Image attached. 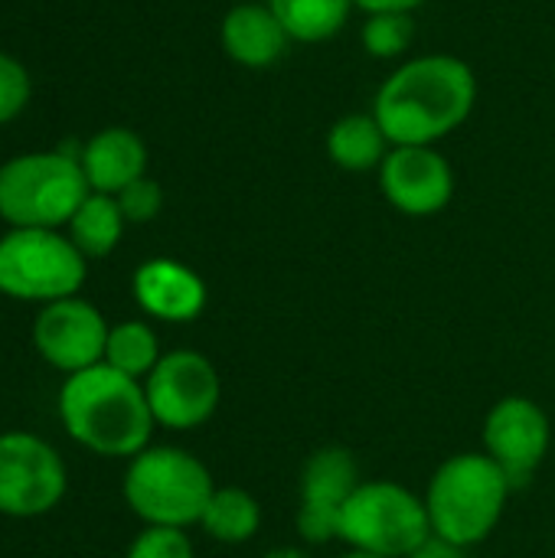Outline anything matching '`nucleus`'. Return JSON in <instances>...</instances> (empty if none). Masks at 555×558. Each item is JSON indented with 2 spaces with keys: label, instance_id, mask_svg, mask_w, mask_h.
I'll use <instances>...</instances> for the list:
<instances>
[{
  "label": "nucleus",
  "instance_id": "obj_1",
  "mask_svg": "<svg viewBox=\"0 0 555 558\" xmlns=\"http://www.w3.org/2000/svg\"><path fill=\"white\" fill-rule=\"evenodd\" d=\"M478 101L474 69L445 52L402 62L376 92L373 118L393 147H435L458 131Z\"/></svg>",
  "mask_w": 555,
  "mask_h": 558
},
{
  "label": "nucleus",
  "instance_id": "obj_2",
  "mask_svg": "<svg viewBox=\"0 0 555 558\" xmlns=\"http://www.w3.org/2000/svg\"><path fill=\"white\" fill-rule=\"evenodd\" d=\"M59 418L82 448L101 458H137L157 425L144 386L108 363L65 376Z\"/></svg>",
  "mask_w": 555,
  "mask_h": 558
},
{
  "label": "nucleus",
  "instance_id": "obj_3",
  "mask_svg": "<svg viewBox=\"0 0 555 558\" xmlns=\"http://www.w3.org/2000/svg\"><path fill=\"white\" fill-rule=\"evenodd\" d=\"M510 477L487 454H458L445 461L429 484V520L432 533L455 543L474 546L494 533L510 497Z\"/></svg>",
  "mask_w": 555,
  "mask_h": 558
},
{
  "label": "nucleus",
  "instance_id": "obj_4",
  "mask_svg": "<svg viewBox=\"0 0 555 558\" xmlns=\"http://www.w3.org/2000/svg\"><path fill=\"white\" fill-rule=\"evenodd\" d=\"M92 193L75 154H23L0 167V219L10 229H59Z\"/></svg>",
  "mask_w": 555,
  "mask_h": 558
},
{
  "label": "nucleus",
  "instance_id": "obj_5",
  "mask_svg": "<svg viewBox=\"0 0 555 558\" xmlns=\"http://www.w3.org/2000/svg\"><path fill=\"white\" fill-rule=\"evenodd\" d=\"M213 494L206 464L180 448H144L124 474V500L147 526L186 530L203 520Z\"/></svg>",
  "mask_w": 555,
  "mask_h": 558
},
{
  "label": "nucleus",
  "instance_id": "obj_6",
  "mask_svg": "<svg viewBox=\"0 0 555 558\" xmlns=\"http://www.w3.org/2000/svg\"><path fill=\"white\" fill-rule=\"evenodd\" d=\"M432 536L425 500L393 481H366L353 490L340 513L337 539L350 543L353 553L386 558L412 556Z\"/></svg>",
  "mask_w": 555,
  "mask_h": 558
},
{
  "label": "nucleus",
  "instance_id": "obj_7",
  "mask_svg": "<svg viewBox=\"0 0 555 558\" xmlns=\"http://www.w3.org/2000/svg\"><path fill=\"white\" fill-rule=\"evenodd\" d=\"M85 255L56 229H10L0 239V294L33 304L75 298Z\"/></svg>",
  "mask_w": 555,
  "mask_h": 558
},
{
  "label": "nucleus",
  "instance_id": "obj_8",
  "mask_svg": "<svg viewBox=\"0 0 555 558\" xmlns=\"http://www.w3.org/2000/svg\"><path fill=\"white\" fill-rule=\"evenodd\" d=\"M69 477L59 451L26 432L0 435V513L33 520L59 507Z\"/></svg>",
  "mask_w": 555,
  "mask_h": 558
},
{
  "label": "nucleus",
  "instance_id": "obj_9",
  "mask_svg": "<svg viewBox=\"0 0 555 558\" xmlns=\"http://www.w3.org/2000/svg\"><path fill=\"white\" fill-rule=\"evenodd\" d=\"M154 422L173 432L200 428L219 405V373L196 350L164 353L144 383Z\"/></svg>",
  "mask_w": 555,
  "mask_h": 558
},
{
  "label": "nucleus",
  "instance_id": "obj_10",
  "mask_svg": "<svg viewBox=\"0 0 555 558\" xmlns=\"http://www.w3.org/2000/svg\"><path fill=\"white\" fill-rule=\"evenodd\" d=\"M108 330L111 327L105 324L95 304L82 298H62V301L43 304V311L36 314L33 347L49 366L72 376V373L105 363Z\"/></svg>",
  "mask_w": 555,
  "mask_h": 558
},
{
  "label": "nucleus",
  "instance_id": "obj_11",
  "mask_svg": "<svg viewBox=\"0 0 555 558\" xmlns=\"http://www.w3.org/2000/svg\"><path fill=\"white\" fill-rule=\"evenodd\" d=\"M379 186L393 209L435 216L455 196V170L435 147H393L379 167Z\"/></svg>",
  "mask_w": 555,
  "mask_h": 558
},
{
  "label": "nucleus",
  "instance_id": "obj_12",
  "mask_svg": "<svg viewBox=\"0 0 555 558\" xmlns=\"http://www.w3.org/2000/svg\"><path fill=\"white\" fill-rule=\"evenodd\" d=\"M360 487L357 461L347 448H321L307 458L301 474L298 530L307 543L337 539L340 513Z\"/></svg>",
  "mask_w": 555,
  "mask_h": 558
},
{
  "label": "nucleus",
  "instance_id": "obj_13",
  "mask_svg": "<svg viewBox=\"0 0 555 558\" xmlns=\"http://www.w3.org/2000/svg\"><path fill=\"white\" fill-rule=\"evenodd\" d=\"M484 448L487 458L504 468L514 487L530 481V474L543 464L550 451L546 412L523 396L500 399L484 422Z\"/></svg>",
  "mask_w": 555,
  "mask_h": 558
},
{
  "label": "nucleus",
  "instance_id": "obj_14",
  "mask_svg": "<svg viewBox=\"0 0 555 558\" xmlns=\"http://www.w3.org/2000/svg\"><path fill=\"white\" fill-rule=\"evenodd\" d=\"M134 298L150 317L186 324L206 307V284L193 268L173 258H150L134 271Z\"/></svg>",
  "mask_w": 555,
  "mask_h": 558
},
{
  "label": "nucleus",
  "instance_id": "obj_15",
  "mask_svg": "<svg viewBox=\"0 0 555 558\" xmlns=\"http://www.w3.org/2000/svg\"><path fill=\"white\" fill-rule=\"evenodd\" d=\"M82 173L92 193L118 196L128 183L147 177V147L128 128H105L79 150Z\"/></svg>",
  "mask_w": 555,
  "mask_h": 558
},
{
  "label": "nucleus",
  "instance_id": "obj_16",
  "mask_svg": "<svg viewBox=\"0 0 555 558\" xmlns=\"http://www.w3.org/2000/svg\"><path fill=\"white\" fill-rule=\"evenodd\" d=\"M288 43L291 36L268 3H239L222 20V49L232 62L245 69L275 65L285 56Z\"/></svg>",
  "mask_w": 555,
  "mask_h": 558
},
{
  "label": "nucleus",
  "instance_id": "obj_17",
  "mask_svg": "<svg viewBox=\"0 0 555 558\" xmlns=\"http://www.w3.org/2000/svg\"><path fill=\"white\" fill-rule=\"evenodd\" d=\"M393 150L386 131L379 128V121L370 114H343L330 124L327 131V157L350 173H363V170H379L386 154Z\"/></svg>",
  "mask_w": 555,
  "mask_h": 558
},
{
  "label": "nucleus",
  "instance_id": "obj_18",
  "mask_svg": "<svg viewBox=\"0 0 555 558\" xmlns=\"http://www.w3.org/2000/svg\"><path fill=\"white\" fill-rule=\"evenodd\" d=\"M124 213L114 196L88 193L85 203L69 219V239L85 258H105L124 235Z\"/></svg>",
  "mask_w": 555,
  "mask_h": 558
},
{
  "label": "nucleus",
  "instance_id": "obj_19",
  "mask_svg": "<svg viewBox=\"0 0 555 558\" xmlns=\"http://www.w3.org/2000/svg\"><path fill=\"white\" fill-rule=\"evenodd\" d=\"M294 43H327L353 10V0H265Z\"/></svg>",
  "mask_w": 555,
  "mask_h": 558
},
{
  "label": "nucleus",
  "instance_id": "obj_20",
  "mask_svg": "<svg viewBox=\"0 0 555 558\" xmlns=\"http://www.w3.org/2000/svg\"><path fill=\"white\" fill-rule=\"evenodd\" d=\"M262 510L252 494L239 487H222L209 497L200 526L219 543H249L258 533Z\"/></svg>",
  "mask_w": 555,
  "mask_h": 558
},
{
  "label": "nucleus",
  "instance_id": "obj_21",
  "mask_svg": "<svg viewBox=\"0 0 555 558\" xmlns=\"http://www.w3.org/2000/svg\"><path fill=\"white\" fill-rule=\"evenodd\" d=\"M105 363L131 379L150 376L154 366L160 363V343L157 333L141 324V320H124L118 327L108 330V343H105Z\"/></svg>",
  "mask_w": 555,
  "mask_h": 558
},
{
  "label": "nucleus",
  "instance_id": "obj_22",
  "mask_svg": "<svg viewBox=\"0 0 555 558\" xmlns=\"http://www.w3.org/2000/svg\"><path fill=\"white\" fill-rule=\"evenodd\" d=\"M360 39H363V49L373 59H399L415 43V16L406 13V10L366 13Z\"/></svg>",
  "mask_w": 555,
  "mask_h": 558
},
{
  "label": "nucleus",
  "instance_id": "obj_23",
  "mask_svg": "<svg viewBox=\"0 0 555 558\" xmlns=\"http://www.w3.org/2000/svg\"><path fill=\"white\" fill-rule=\"evenodd\" d=\"M128 558H193V543L177 526H147L131 543Z\"/></svg>",
  "mask_w": 555,
  "mask_h": 558
},
{
  "label": "nucleus",
  "instance_id": "obj_24",
  "mask_svg": "<svg viewBox=\"0 0 555 558\" xmlns=\"http://www.w3.org/2000/svg\"><path fill=\"white\" fill-rule=\"evenodd\" d=\"M29 92L33 88H29V75H26L23 62L0 52V124L13 121L26 108Z\"/></svg>",
  "mask_w": 555,
  "mask_h": 558
},
{
  "label": "nucleus",
  "instance_id": "obj_25",
  "mask_svg": "<svg viewBox=\"0 0 555 558\" xmlns=\"http://www.w3.org/2000/svg\"><path fill=\"white\" fill-rule=\"evenodd\" d=\"M114 199H118L128 222H150L164 209V190L150 177H141V180L128 183Z\"/></svg>",
  "mask_w": 555,
  "mask_h": 558
},
{
  "label": "nucleus",
  "instance_id": "obj_26",
  "mask_svg": "<svg viewBox=\"0 0 555 558\" xmlns=\"http://www.w3.org/2000/svg\"><path fill=\"white\" fill-rule=\"evenodd\" d=\"M406 558H464V546H455V543H448V539L432 533L412 556Z\"/></svg>",
  "mask_w": 555,
  "mask_h": 558
},
{
  "label": "nucleus",
  "instance_id": "obj_27",
  "mask_svg": "<svg viewBox=\"0 0 555 558\" xmlns=\"http://www.w3.org/2000/svg\"><path fill=\"white\" fill-rule=\"evenodd\" d=\"M425 0H353V7L366 10V13H386V10H406L415 13V7H422Z\"/></svg>",
  "mask_w": 555,
  "mask_h": 558
},
{
  "label": "nucleus",
  "instance_id": "obj_28",
  "mask_svg": "<svg viewBox=\"0 0 555 558\" xmlns=\"http://www.w3.org/2000/svg\"><path fill=\"white\" fill-rule=\"evenodd\" d=\"M343 558H386V556H373V553H350V556Z\"/></svg>",
  "mask_w": 555,
  "mask_h": 558
}]
</instances>
